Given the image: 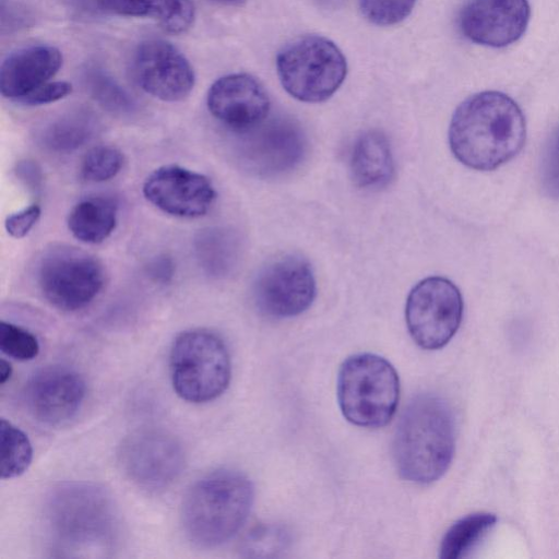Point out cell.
Listing matches in <instances>:
<instances>
[{
	"label": "cell",
	"instance_id": "6da1fadb",
	"mask_svg": "<svg viewBox=\"0 0 559 559\" xmlns=\"http://www.w3.org/2000/svg\"><path fill=\"white\" fill-rule=\"evenodd\" d=\"M525 136L521 108L497 91L466 98L455 109L449 127L453 155L476 170H492L512 159L522 150Z\"/></svg>",
	"mask_w": 559,
	"mask_h": 559
},
{
	"label": "cell",
	"instance_id": "7a4b0ae2",
	"mask_svg": "<svg viewBox=\"0 0 559 559\" xmlns=\"http://www.w3.org/2000/svg\"><path fill=\"white\" fill-rule=\"evenodd\" d=\"M455 449L452 411L441 397L421 394L409 402L396 427L393 456L407 481L427 485L449 468Z\"/></svg>",
	"mask_w": 559,
	"mask_h": 559
},
{
	"label": "cell",
	"instance_id": "3957f363",
	"mask_svg": "<svg viewBox=\"0 0 559 559\" xmlns=\"http://www.w3.org/2000/svg\"><path fill=\"white\" fill-rule=\"evenodd\" d=\"M44 516L55 546L69 554L110 550L118 514L108 492L90 483H66L47 497Z\"/></svg>",
	"mask_w": 559,
	"mask_h": 559
},
{
	"label": "cell",
	"instance_id": "277c9868",
	"mask_svg": "<svg viewBox=\"0 0 559 559\" xmlns=\"http://www.w3.org/2000/svg\"><path fill=\"white\" fill-rule=\"evenodd\" d=\"M253 486L242 473L222 468L197 480L185 496L181 519L189 539L201 547L229 540L246 522Z\"/></svg>",
	"mask_w": 559,
	"mask_h": 559
},
{
	"label": "cell",
	"instance_id": "5b68a950",
	"mask_svg": "<svg viewBox=\"0 0 559 559\" xmlns=\"http://www.w3.org/2000/svg\"><path fill=\"white\" fill-rule=\"evenodd\" d=\"M400 381L394 367L376 354H356L341 366L337 400L344 417L365 428L385 426L395 414Z\"/></svg>",
	"mask_w": 559,
	"mask_h": 559
},
{
	"label": "cell",
	"instance_id": "8992f818",
	"mask_svg": "<svg viewBox=\"0 0 559 559\" xmlns=\"http://www.w3.org/2000/svg\"><path fill=\"white\" fill-rule=\"evenodd\" d=\"M169 367L174 390L190 403L215 400L227 389L231 376L224 341L206 329L188 330L176 337Z\"/></svg>",
	"mask_w": 559,
	"mask_h": 559
},
{
	"label": "cell",
	"instance_id": "52a82bcc",
	"mask_svg": "<svg viewBox=\"0 0 559 559\" xmlns=\"http://www.w3.org/2000/svg\"><path fill=\"white\" fill-rule=\"evenodd\" d=\"M276 69L285 91L306 103L330 98L347 73L346 59L330 39L305 35L287 43L277 53Z\"/></svg>",
	"mask_w": 559,
	"mask_h": 559
},
{
	"label": "cell",
	"instance_id": "ba28073f",
	"mask_svg": "<svg viewBox=\"0 0 559 559\" xmlns=\"http://www.w3.org/2000/svg\"><path fill=\"white\" fill-rule=\"evenodd\" d=\"M38 287L53 307L76 311L88 306L105 283L103 264L94 255L69 246L47 250L37 269Z\"/></svg>",
	"mask_w": 559,
	"mask_h": 559
},
{
	"label": "cell",
	"instance_id": "9c48e42d",
	"mask_svg": "<svg viewBox=\"0 0 559 559\" xmlns=\"http://www.w3.org/2000/svg\"><path fill=\"white\" fill-rule=\"evenodd\" d=\"M463 317L459 288L448 278L430 276L408 294L405 318L408 332L424 349H439L456 333Z\"/></svg>",
	"mask_w": 559,
	"mask_h": 559
},
{
	"label": "cell",
	"instance_id": "30bf717a",
	"mask_svg": "<svg viewBox=\"0 0 559 559\" xmlns=\"http://www.w3.org/2000/svg\"><path fill=\"white\" fill-rule=\"evenodd\" d=\"M118 461L128 478L147 491L168 488L180 476L186 454L180 441L159 428H141L121 442Z\"/></svg>",
	"mask_w": 559,
	"mask_h": 559
},
{
	"label": "cell",
	"instance_id": "8fae6325",
	"mask_svg": "<svg viewBox=\"0 0 559 559\" xmlns=\"http://www.w3.org/2000/svg\"><path fill=\"white\" fill-rule=\"evenodd\" d=\"M240 162L261 177H276L295 169L304 159L307 140L300 126L287 117L265 119L239 133Z\"/></svg>",
	"mask_w": 559,
	"mask_h": 559
},
{
	"label": "cell",
	"instance_id": "7c38bea8",
	"mask_svg": "<svg viewBox=\"0 0 559 559\" xmlns=\"http://www.w3.org/2000/svg\"><path fill=\"white\" fill-rule=\"evenodd\" d=\"M316 296V281L307 260L288 254L267 263L253 283L258 309L276 319L296 317L306 311Z\"/></svg>",
	"mask_w": 559,
	"mask_h": 559
},
{
	"label": "cell",
	"instance_id": "4fadbf2b",
	"mask_svg": "<svg viewBox=\"0 0 559 559\" xmlns=\"http://www.w3.org/2000/svg\"><path fill=\"white\" fill-rule=\"evenodd\" d=\"M142 190L155 207L181 218L205 215L216 199L215 188L206 176L178 165H164L153 170Z\"/></svg>",
	"mask_w": 559,
	"mask_h": 559
},
{
	"label": "cell",
	"instance_id": "5bb4252c",
	"mask_svg": "<svg viewBox=\"0 0 559 559\" xmlns=\"http://www.w3.org/2000/svg\"><path fill=\"white\" fill-rule=\"evenodd\" d=\"M133 72L146 93L164 102L185 99L195 82L189 60L163 39H147L138 47L133 57Z\"/></svg>",
	"mask_w": 559,
	"mask_h": 559
},
{
	"label": "cell",
	"instance_id": "9a60e30c",
	"mask_svg": "<svg viewBox=\"0 0 559 559\" xmlns=\"http://www.w3.org/2000/svg\"><path fill=\"white\" fill-rule=\"evenodd\" d=\"M85 392V381L78 371L64 366H47L27 381L25 401L37 420L60 426L78 414Z\"/></svg>",
	"mask_w": 559,
	"mask_h": 559
},
{
	"label": "cell",
	"instance_id": "2e32d148",
	"mask_svg": "<svg viewBox=\"0 0 559 559\" xmlns=\"http://www.w3.org/2000/svg\"><path fill=\"white\" fill-rule=\"evenodd\" d=\"M530 16L527 0H469L460 12L459 26L471 41L501 48L523 36Z\"/></svg>",
	"mask_w": 559,
	"mask_h": 559
},
{
	"label": "cell",
	"instance_id": "e0dca14e",
	"mask_svg": "<svg viewBox=\"0 0 559 559\" xmlns=\"http://www.w3.org/2000/svg\"><path fill=\"white\" fill-rule=\"evenodd\" d=\"M206 104L213 117L237 133L257 127L270 111L265 88L247 73H233L216 80L207 92Z\"/></svg>",
	"mask_w": 559,
	"mask_h": 559
},
{
	"label": "cell",
	"instance_id": "ac0fdd59",
	"mask_svg": "<svg viewBox=\"0 0 559 559\" xmlns=\"http://www.w3.org/2000/svg\"><path fill=\"white\" fill-rule=\"evenodd\" d=\"M61 64L62 55L56 47L36 45L21 48L8 56L1 64V94L21 103L50 82Z\"/></svg>",
	"mask_w": 559,
	"mask_h": 559
},
{
	"label": "cell",
	"instance_id": "d6986e66",
	"mask_svg": "<svg viewBox=\"0 0 559 559\" xmlns=\"http://www.w3.org/2000/svg\"><path fill=\"white\" fill-rule=\"evenodd\" d=\"M353 181L362 189L385 187L394 176V160L388 138L379 130L361 133L349 159Z\"/></svg>",
	"mask_w": 559,
	"mask_h": 559
},
{
	"label": "cell",
	"instance_id": "ffe728a7",
	"mask_svg": "<svg viewBox=\"0 0 559 559\" xmlns=\"http://www.w3.org/2000/svg\"><path fill=\"white\" fill-rule=\"evenodd\" d=\"M102 9L122 16L148 17L169 33H183L195 17L191 0H98Z\"/></svg>",
	"mask_w": 559,
	"mask_h": 559
},
{
	"label": "cell",
	"instance_id": "44dd1931",
	"mask_svg": "<svg viewBox=\"0 0 559 559\" xmlns=\"http://www.w3.org/2000/svg\"><path fill=\"white\" fill-rule=\"evenodd\" d=\"M118 206L109 198L81 200L69 213L68 228L78 240L96 245L106 240L117 226Z\"/></svg>",
	"mask_w": 559,
	"mask_h": 559
},
{
	"label": "cell",
	"instance_id": "7402d4cb",
	"mask_svg": "<svg viewBox=\"0 0 559 559\" xmlns=\"http://www.w3.org/2000/svg\"><path fill=\"white\" fill-rule=\"evenodd\" d=\"M97 128V119L92 112L73 110L49 122L40 133V141L50 151L68 153L88 142Z\"/></svg>",
	"mask_w": 559,
	"mask_h": 559
},
{
	"label": "cell",
	"instance_id": "603a6c76",
	"mask_svg": "<svg viewBox=\"0 0 559 559\" xmlns=\"http://www.w3.org/2000/svg\"><path fill=\"white\" fill-rule=\"evenodd\" d=\"M237 236L227 229L209 228L202 230L195 240V250L202 267L212 276L227 275L239 257Z\"/></svg>",
	"mask_w": 559,
	"mask_h": 559
},
{
	"label": "cell",
	"instance_id": "cb8c5ba5",
	"mask_svg": "<svg viewBox=\"0 0 559 559\" xmlns=\"http://www.w3.org/2000/svg\"><path fill=\"white\" fill-rule=\"evenodd\" d=\"M497 516L488 512L466 515L456 521L444 534L440 558L457 559L471 551L496 524Z\"/></svg>",
	"mask_w": 559,
	"mask_h": 559
},
{
	"label": "cell",
	"instance_id": "d4e9b609",
	"mask_svg": "<svg viewBox=\"0 0 559 559\" xmlns=\"http://www.w3.org/2000/svg\"><path fill=\"white\" fill-rule=\"evenodd\" d=\"M84 83L93 99L105 110L117 116H131L136 103L105 69L90 66L84 71Z\"/></svg>",
	"mask_w": 559,
	"mask_h": 559
},
{
	"label": "cell",
	"instance_id": "484cf974",
	"mask_svg": "<svg viewBox=\"0 0 559 559\" xmlns=\"http://www.w3.org/2000/svg\"><path fill=\"white\" fill-rule=\"evenodd\" d=\"M0 437L1 477L3 479L17 477L28 468L32 462V444L19 427L4 418L0 421Z\"/></svg>",
	"mask_w": 559,
	"mask_h": 559
},
{
	"label": "cell",
	"instance_id": "4316f807",
	"mask_svg": "<svg viewBox=\"0 0 559 559\" xmlns=\"http://www.w3.org/2000/svg\"><path fill=\"white\" fill-rule=\"evenodd\" d=\"M123 154L111 145H98L83 157L81 177L90 182H103L116 177L123 166Z\"/></svg>",
	"mask_w": 559,
	"mask_h": 559
},
{
	"label": "cell",
	"instance_id": "83f0119b",
	"mask_svg": "<svg viewBox=\"0 0 559 559\" xmlns=\"http://www.w3.org/2000/svg\"><path fill=\"white\" fill-rule=\"evenodd\" d=\"M0 349L11 358L27 361L38 355L39 343L37 337L26 329L11 322L1 321Z\"/></svg>",
	"mask_w": 559,
	"mask_h": 559
},
{
	"label": "cell",
	"instance_id": "f1b7e54d",
	"mask_svg": "<svg viewBox=\"0 0 559 559\" xmlns=\"http://www.w3.org/2000/svg\"><path fill=\"white\" fill-rule=\"evenodd\" d=\"M416 0H358L362 15L380 26L402 22L412 12Z\"/></svg>",
	"mask_w": 559,
	"mask_h": 559
},
{
	"label": "cell",
	"instance_id": "f546056e",
	"mask_svg": "<svg viewBox=\"0 0 559 559\" xmlns=\"http://www.w3.org/2000/svg\"><path fill=\"white\" fill-rule=\"evenodd\" d=\"M539 176L543 191L550 199L559 201V126L545 144Z\"/></svg>",
	"mask_w": 559,
	"mask_h": 559
},
{
	"label": "cell",
	"instance_id": "4dcf8cb0",
	"mask_svg": "<svg viewBox=\"0 0 559 559\" xmlns=\"http://www.w3.org/2000/svg\"><path fill=\"white\" fill-rule=\"evenodd\" d=\"M41 214L38 204H31L7 216L4 226L8 234L16 239L25 237L37 224Z\"/></svg>",
	"mask_w": 559,
	"mask_h": 559
},
{
	"label": "cell",
	"instance_id": "1f68e13d",
	"mask_svg": "<svg viewBox=\"0 0 559 559\" xmlns=\"http://www.w3.org/2000/svg\"><path fill=\"white\" fill-rule=\"evenodd\" d=\"M71 91L72 86L68 82L50 81L33 92L21 103L28 106L46 105L64 98Z\"/></svg>",
	"mask_w": 559,
	"mask_h": 559
},
{
	"label": "cell",
	"instance_id": "d6a6232c",
	"mask_svg": "<svg viewBox=\"0 0 559 559\" xmlns=\"http://www.w3.org/2000/svg\"><path fill=\"white\" fill-rule=\"evenodd\" d=\"M32 19L29 12L15 2H1V27H8L9 29L15 27H22L29 23Z\"/></svg>",
	"mask_w": 559,
	"mask_h": 559
},
{
	"label": "cell",
	"instance_id": "836d02e7",
	"mask_svg": "<svg viewBox=\"0 0 559 559\" xmlns=\"http://www.w3.org/2000/svg\"><path fill=\"white\" fill-rule=\"evenodd\" d=\"M16 175L32 190H37L41 183L40 168L33 160H23L16 167Z\"/></svg>",
	"mask_w": 559,
	"mask_h": 559
},
{
	"label": "cell",
	"instance_id": "e575fe53",
	"mask_svg": "<svg viewBox=\"0 0 559 559\" xmlns=\"http://www.w3.org/2000/svg\"><path fill=\"white\" fill-rule=\"evenodd\" d=\"M152 276L157 281H167L173 274V264L168 259L162 258L153 262L151 266Z\"/></svg>",
	"mask_w": 559,
	"mask_h": 559
},
{
	"label": "cell",
	"instance_id": "d590c367",
	"mask_svg": "<svg viewBox=\"0 0 559 559\" xmlns=\"http://www.w3.org/2000/svg\"><path fill=\"white\" fill-rule=\"evenodd\" d=\"M12 374V367L9 361L1 359L0 364V383L4 384Z\"/></svg>",
	"mask_w": 559,
	"mask_h": 559
},
{
	"label": "cell",
	"instance_id": "8d00e7d4",
	"mask_svg": "<svg viewBox=\"0 0 559 559\" xmlns=\"http://www.w3.org/2000/svg\"><path fill=\"white\" fill-rule=\"evenodd\" d=\"M215 3L224 4V5H239L246 2L247 0H210Z\"/></svg>",
	"mask_w": 559,
	"mask_h": 559
},
{
	"label": "cell",
	"instance_id": "74e56055",
	"mask_svg": "<svg viewBox=\"0 0 559 559\" xmlns=\"http://www.w3.org/2000/svg\"><path fill=\"white\" fill-rule=\"evenodd\" d=\"M321 1H323L324 3H328V4H334L342 0H321Z\"/></svg>",
	"mask_w": 559,
	"mask_h": 559
}]
</instances>
